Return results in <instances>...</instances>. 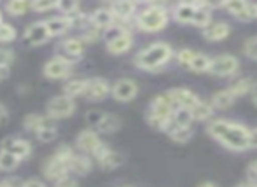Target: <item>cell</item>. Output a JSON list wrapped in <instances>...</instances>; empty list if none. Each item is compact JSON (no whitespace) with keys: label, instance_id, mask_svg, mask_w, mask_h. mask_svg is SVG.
Listing matches in <instances>:
<instances>
[{"label":"cell","instance_id":"obj_1","mask_svg":"<svg viewBox=\"0 0 257 187\" xmlns=\"http://www.w3.org/2000/svg\"><path fill=\"white\" fill-rule=\"evenodd\" d=\"M250 131L245 124L236 123V121H227V119H215L210 121L206 126V133L222 143L224 147L231 150H247L250 149Z\"/></svg>","mask_w":257,"mask_h":187},{"label":"cell","instance_id":"obj_2","mask_svg":"<svg viewBox=\"0 0 257 187\" xmlns=\"http://www.w3.org/2000/svg\"><path fill=\"white\" fill-rule=\"evenodd\" d=\"M172 58H175L172 46L166 42H153L147 48L140 49L133 58V65L140 70L146 72H158L165 67Z\"/></svg>","mask_w":257,"mask_h":187},{"label":"cell","instance_id":"obj_3","mask_svg":"<svg viewBox=\"0 0 257 187\" xmlns=\"http://www.w3.org/2000/svg\"><path fill=\"white\" fill-rule=\"evenodd\" d=\"M175 109L177 107L173 105V102L170 100V96L166 95V93L154 96L153 102L149 103V109H147V114H146L147 124H149L151 128L158 129V131H166V129L172 126Z\"/></svg>","mask_w":257,"mask_h":187},{"label":"cell","instance_id":"obj_4","mask_svg":"<svg viewBox=\"0 0 257 187\" xmlns=\"http://www.w3.org/2000/svg\"><path fill=\"white\" fill-rule=\"evenodd\" d=\"M168 21L170 13L165 6H159V4H149L142 11H139L135 18V25L139 27V30L146 32V34H156V32L165 30Z\"/></svg>","mask_w":257,"mask_h":187},{"label":"cell","instance_id":"obj_5","mask_svg":"<svg viewBox=\"0 0 257 187\" xmlns=\"http://www.w3.org/2000/svg\"><path fill=\"white\" fill-rule=\"evenodd\" d=\"M75 109H77V105H75L74 98H70L67 95H58L48 102V105H46V116L51 117L53 121L67 119V117L74 116Z\"/></svg>","mask_w":257,"mask_h":187},{"label":"cell","instance_id":"obj_6","mask_svg":"<svg viewBox=\"0 0 257 187\" xmlns=\"http://www.w3.org/2000/svg\"><path fill=\"white\" fill-rule=\"evenodd\" d=\"M84 48H86V44L81 41V37L65 39V41H61L60 46H58L56 56L74 65L82 58V55H84Z\"/></svg>","mask_w":257,"mask_h":187},{"label":"cell","instance_id":"obj_7","mask_svg":"<svg viewBox=\"0 0 257 187\" xmlns=\"http://www.w3.org/2000/svg\"><path fill=\"white\" fill-rule=\"evenodd\" d=\"M240 68V60L233 55H219L212 58L210 63L208 74L215 75V77H231L234 75Z\"/></svg>","mask_w":257,"mask_h":187},{"label":"cell","instance_id":"obj_8","mask_svg":"<svg viewBox=\"0 0 257 187\" xmlns=\"http://www.w3.org/2000/svg\"><path fill=\"white\" fill-rule=\"evenodd\" d=\"M110 95L115 102L128 103V102H132L137 95H139V84H137V81L128 79V77L117 79L115 82H112Z\"/></svg>","mask_w":257,"mask_h":187},{"label":"cell","instance_id":"obj_9","mask_svg":"<svg viewBox=\"0 0 257 187\" xmlns=\"http://www.w3.org/2000/svg\"><path fill=\"white\" fill-rule=\"evenodd\" d=\"M72 67H74L72 63L65 62L58 56H53L51 60L44 63L42 74H44L46 79H51V81H63V79L72 75Z\"/></svg>","mask_w":257,"mask_h":187},{"label":"cell","instance_id":"obj_10","mask_svg":"<svg viewBox=\"0 0 257 187\" xmlns=\"http://www.w3.org/2000/svg\"><path fill=\"white\" fill-rule=\"evenodd\" d=\"M112 91V84L103 77H91L88 81V88H86V100L89 102H102L107 98Z\"/></svg>","mask_w":257,"mask_h":187},{"label":"cell","instance_id":"obj_11","mask_svg":"<svg viewBox=\"0 0 257 187\" xmlns=\"http://www.w3.org/2000/svg\"><path fill=\"white\" fill-rule=\"evenodd\" d=\"M166 95L170 96V100H172L175 107H184V109H191V110L201 102L200 96L187 88H173L170 91H166Z\"/></svg>","mask_w":257,"mask_h":187},{"label":"cell","instance_id":"obj_12","mask_svg":"<svg viewBox=\"0 0 257 187\" xmlns=\"http://www.w3.org/2000/svg\"><path fill=\"white\" fill-rule=\"evenodd\" d=\"M102 140H100L98 131L95 129H84L77 135V140H75V145L81 150L82 154H88V156L93 157V154L98 150V147L102 145Z\"/></svg>","mask_w":257,"mask_h":187},{"label":"cell","instance_id":"obj_13","mask_svg":"<svg viewBox=\"0 0 257 187\" xmlns=\"http://www.w3.org/2000/svg\"><path fill=\"white\" fill-rule=\"evenodd\" d=\"M49 37H51V35H49L48 27H46V21H35V23H32L23 34V41L27 42L28 46H32V48L42 46L44 42H48Z\"/></svg>","mask_w":257,"mask_h":187},{"label":"cell","instance_id":"obj_14","mask_svg":"<svg viewBox=\"0 0 257 187\" xmlns=\"http://www.w3.org/2000/svg\"><path fill=\"white\" fill-rule=\"evenodd\" d=\"M0 150H6V152L13 154V156H16L18 159H27V157L32 154V145L27 142V140L7 136V138H4L2 143H0Z\"/></svg>","mask_w":257,"mask_h":187},{"label":"cell","instance_id":"obj_15","mask_svg":"<svg viewBox=\"0 0 257 187\" xmlns=\"http://www.w3.org/2000/svg\"><path fill=\"white\" fill-rule=\"evenodd\" d=\"M42 173H44V177L48 178V180H51L56 184L58 180L68 177V175H70V170H68V164H65L63 161H60L58 157L51 156L44 163V166H42Z\"/></svg>","mask_w":257,"mask_h":187},{"label":"cell","instance_id":"obj_16","mask_svg":"<svg viewBox=\"0 0 257 187\" xmlns=\"http://www.w3.org/2000/svg\"><path fill=\"white\" fill-rule=\"evenodd\" d=\"M110 11L115 18V23L126 25L128 21L135 20L137 18V4L130 2V0H121V2H114L110 6Z\"/></svg>","mask_w":257,"mask_h":187},{"label":"cell","instance_id":"obj_17","mask_svg":"<svg viewBox=\"0 0 257 187\" xmlns=\"http://www.w3.org/2000/svg\"><path fill=\"white\" fill-rule=\"evenodd\" d=\"M198 13V2H180L175 4L172 9V18L177 23L193 25L194 16Z\"/></svg>","mask_w":257,"mask_h":187},{"label":"cell","instance_id":"obj_18","mask_svg":"<svg viewBox=\"0 0 257 187\" xmlns=\"http://www.w3.org/2000/svg\"><path fill=\"white\" fill-rule=\"evenodd\" d=\"M133 46V34L132 32H124V34H121L119 37L112 39L110 42H107L105 44V48H107V51L110 53V55H124V53H128L130 49H132Z\"/></svg>","mask_w":257,"mask_h":187},{"label":"cell","instance_id":"obj_19","mask_svg":"<svg viewBox=\"0 0 257 187\" xmlns=\"http://www.w3.org/2000/svg\"><path fill=\"white\" fill-rule=\"evenodd\" d=\"M89 20H91L93 27L100 28V30H103V32L115 25V18H114V14H112L110 7H100V9L93 11V13L89 14Z\"/></svg>","mask_w":257,"mask_h":187},{"label":"cell","instance_id":"obj_20","mask_svg":"<svg viewBox=\"0 0 257 187\" xmlns=\"http://www.w3.org/2000/svg\"><path fill=\"white\" fill-rule=\"evenodd\" d=\"M231 34V27L226 21H213L208 28L203 30V37L210 42H220L224 39H227Z\"/></svg>","mask_w":257,"mask_h":187},{"label":"cell","instance_id":"obj_21","mask_svg":"<svg viewBox=\"0 0 257 187\" xmlns=\"http://www.w3.org/2000/svg\"><path fill=\"white\" fill-rule=\"evenodd\" d=\"M93 168V163H91V156L88 154H82V152H75L74 157H72L70 164H68V170L70 173L74 175H88Z\"/></svg>","mask_w":257,"mask_h":187},{"label":"cell","instance_id":"obj_22","mask_svg":"<svg viewBox=\"0 0 257 187\" xmlns=\"http://www.w3.org/2000/svg\"><path fill=\"white\" fill-rule=\"evenodd\" d=\"M46 27H48V32L51 37H60L63 35L67 30H70V25H68V20L65 16H53L46 20Z\"/></svg>","mask_w":257,"mask_h":187},{"label":"cell","instance_id":"obj_23","mask_svg":"<svg viewBox=\"0 0 257 187\" xmlns=\"http://www.w3.org/2000/svg\"><path fill=\"white\" fill-rule=\"evenodd\" d=\"M234 100H236L234 98V95L229 91V88H226V89H220V91L213 93L210 103L213 105V109L224 110V109H229V107L234 103Z\"/></svg>","mask_w":257,"mask_h":187},{"label":"cell","instance_id":"obj_24","mask_svg":"<svg viewBox=\"0 0 257 187\" xmlns=\"http://www.w3.org/2000/svg\"><path fill=\"white\" fill-rule=\"evenodd\" d=\"M255 79L252 77H241L238 79L236 82L229 86V91L234 95V98H240V96H245V95H250L254 91V86H255Z\"/></svg>","mask_w":257,"mask_h":187},{"label":"cell","instance_id":"obj_25","mask_svg":"<svg viewBox=\"0 0 257 187\" xmlns=\"http://www.w3.org/2000/svg\"><path fill=\"white\" fill-rule=\"evenodd\" d=\"M89 79H70L63 84V95L75 98V96H84L86 88H88Z\"/></svg>","mask_w":257,"mask_h":187},{"label":"cell","instance_id":"obj_26","mask_svg":"<svg viewBox=\"0 0 257 187\" xmlns=\"http://www.w3.org/2000/svg\"><path fill=\"white\" fill-rule=\"evenodd\" d=\"M49 124H53L51 117L41 116V114H28V116L23 119L25 129H28V131H34V133H37L39 129H42L44 126H49Z\"/></svg>","mask_w":257,"mask_h":187},{"label":"cell","instance_id":"obj_27","mask_svg":"<svg viewBox=\"0 0 257 187\" xmlns=\"http://www.w3.org/2000/svg\"><path fill=\"white\" fill-rule=\"evenodd\" d=\"M166 133H168V136L173 140V142L177 143H186L191 140V136H193L194 129L193 126H189V128H182V126H175L172 124L168 129H166Z\"/></svg>","mask_w":257,"mask_h":187},{"label":"cell","instance_id":"obj_28","mask_svg":"<svg viewBox=\"0 0 257 187\" xmlns=\"http://www.w3.org/2000/svg\"><path fill=\"white\" fill-rule=\"evenodd\" d=\"M122 156L119 152H115V150H108L107 154L102 157V159H98L96 163H98V166L102 168V170H115V168H119L122 164Z\"/></svg>","mask_w":257,"mask_h":187},{"label":"cell","instance_id":"obj_29","mask_svg":"<svg viewBox=\"0 0 257 187\" xmlns=\"http://www.w3.org/2000/svg\"><path fill=\"white\" fill-rule=\"evenodd\" d=\"M194 121L193 110L191 109H184V107H177L175 112H173V119L172 124L175 126H182V128H189Z\"/></svg>","mask_w":257,"mask_h":187},{"label":"cell","instance_id":"obj_30","mask_svg":"<svg viewBox=\"0 0 257 187\" xmlns=\"http://www.w3.org/2000/svg\"><path fill=\"white\" fill-rule=\"evenodd\" d=\"M121 128V121H119L117 116L114 114H105L103 121L98 124L96 131L98 133H103V135H110V133H115L117 129Z\"/></svg>","mask_w":257,"mask_h":187},{"label":"cell","instance_id":"obj_31","mask_svg":"<svg viewBox=\"0 0 257 187\" xmlns=\"http://www.w3.org/2000/svg\"><path fill=\"white\" fill-rule=\"evenodd\" d=\"M210 63H212V58L205 53H196V56L193 58V62L189 65V70L194 72V74H205V72L210 70Z\"/></svg>","mask_w":257,"mask_h":187},{"label":"cell","instance_id":"obj_32","mask_svg":"<svg viewBox=\"0 0 257 187\" xmlns=\"http://www.w3.org/2000/svg\"><path fill=\"white\" fill-rule=\"evenodd\" d=\"M6 11L11 16H21V14L32 11V2H27V0H11V2L6 4Z\"/></svg>","mask_w":257,"mask_h":187},{"label":"cell","instance_id":"obj_33","mask_svg":"<svg viewBox=\"0 0 257 187\" xmlns=\"http://www.w3.org/2000/svg\"><path fill=\"white\" fill-rule=\"evenodd\" d=\"M213 105L210 102H205L201 100L196 107L193 109V116H194V121H208L210 117L213 116Z\"/></svg>","mask_w":257,"mask_h":187},{"label":"cell","instance_id":"obj_34","mask_svg":"<svg viewBox=\"0 0 257 187\" xmlns=\"http://www.w3.org/2000/svg\"><path fill=\"white\" fill-rule=\"evenodd\" d=\"M100 39H103V30L93 27L91 23H89L81 34V41L84 42V44H93V42H98Z\"/></svg>","mask_w":257,"mask_h":187},{"label":"cell","instance_id":"obj_35","mask_svg":"<svg viewBox=\"0 0 257 187\" xmlns=\"http://www.w3.org/2000/svg\"><path fill=\"white\" fill-rule=\"evenodd\" d=\"M21 159H18L16 156L6 152V150H0V171H13L18 168Z\"/></svg>","mask_w":257,"mask_h":187},{"label":"cell","instance_id":"obj_36","mask_svg":"<svg viewBox=\"0 0 257 187\" xmlns=\"http://www.w3.org/2000/svg\"><path fill=\"white\" fill-rule=\"evenodd\" d=\"M56 9L61 13V16L68 18V16H72V14L79 13V4L72 2V0H60V2L56 4Z\"/></svg>","mask_w":257,"mask_h":187},{"label":"cell","instance_id":"obj_37","mask_svg":"<svg viewBox=\"0 0 257 187\" xmlns=\"http://www.w3.org/2000/svg\"><path fill=\"white\" fill-rule=\"evenodd\" d=\"M16 28L13 27L11 23H0V42L2 44H7V42H13L16 39Z\"/></svg>","mask_w":257,"mask_h":187},{"label":"cell","instance_id":"obj_38","mask_svg":"<svg viewBox=\"0 0 257 187\" xmlns=\"http://www.w3.org/2000/svg\"><path fill=\"white\" fill-rule=\"evenodd\" d=\"M247 4L248 2H243V0H227V2L222 4V7L229 14H233L234 18H238L241 13H243V9L247 7Z\"/></svg>","mask_w":257,"mask_h":187},{"label":"cell","instance_id":"obj_39","mask_svg":"<svg viewBox=\"0 0 257 187\" xmlns=\"http://www.w3.org/2000/svg\"><path fill=\"white\" fill-rule=\"evenodd\" d=\"M74 149H72L70 145H67V143H63V145H60L56 150H54V154L53 156L54 157H58L60 161H63L65 164H70V161H72V157H74Z\"/></svg>","mask_w":257,"mask_h":187},{"label":"cell","instance_id":"obj_40","mask_svg":"<svg viewBox=\"0 0 257 187\" xmlns=\"http://www.w3.org/2000/svg\"><path fill=\"white\" fill-rule=\"evenodd\" d=\"M58 131H56V126L54 124H49V126H44L42 129H39L37 133H35V136H37V140H41V142H53L54 138H56Z\"/></svg>","mask_w":257,"mask_h":187},{"label":"cell","instance_id":"obj_41","mask_svg":"<svg viewBox=\"0 0 257 187\" xmlns=\"http://www.w3.org/2000/svg\"><path fill=\"white\" fill-rule=\"evenodd\" d=\"M196 56V51H193V49L186 48V49H180L179 53H175V60L179 65H182V67H187L189 68L191 62H193V58Z\"/></svg>","mask_w":257,"mask_h":187},{"label":"cell","instance_id":"obj_42","mask_svg":"<svg viewBox=\"0 0 257 187\" xmlns=\"http://www.w3.org/2000/svg\"><path fill=\"white\" fill-rule=\"evenodd\" d=\"M103 110H89V112H86V123H88V126H91V128H98V124L103 121L105 117Z\"/></svg>","mask_w":257,"mask_h":187},{"label":"cell","instance_id":"obj_43","mask_svg":"<svg viewBox=\"0 0 257 187\" xmlns=\"http://www.w3.org/2000/svg\"><path fill=\"white\" fill-rule=\"evenodd\" d=\"M257 18V4H247V7L243 9V13L236 18V20L243 21V23H248V21H254Z\"/></svg>","mask_w":257,"mask_h":187},{"label":"cell","instance_id":"obj_44","mask_svg":"<svg viewBox=\"0 0 257 187\" xmlns=\"http://www.w3.org/2000/svg\"><path fill=\"white\" fill-rule=\"evenodd\" d=\"M56 4L58 2H51V0H35V2H32V11H35V13H48V11L56 9Z\"/></svg>","mask_w":257,"mask_h":187},{"label":"cell","instance_id":"obj_45","mask_svg":"<svg viewBox=\"0 0 257 187\" xmlns=\"http://www.w3.org/2000/svg\"><path fill=\"white\" fill-rule=\"evenodd\" d=\"M14 62V51L9 48H0V68H9Z\"/></svg>","mask_w":257,"mask_h":187},{"label":"cell","instance_id":"obj_46","mask_svg":"<svg viewBox=\"0 0 257 187\" xmlns=\"http://www.w3.org/2000/svg\"><path fill=\"white\" fill-rule=\"evenodd\" d=\"M243 53H245V56H248V58H252L257 62V37H250L245 41Z\"/></svg>","mask_w":257,"mask_h":187},{"label":"cell","instance_id":"obj_47","mask_svg":"<svg viewBox=\"0 0 257 187\" xmlns=\"http://www.w3.org/2000/svg\"><path fill=\"white\" fill-rule=\"evenodd\" d=\"M25 182L18 177H11V178H4L0 180V187H23Z\"/></svg>","mask_w":257,"mask_h":187},{"label":"cell","instance_id":"obj_48","mask_svg":"<svg viewBox=\"0 0 257 187\" xmlns=\"http://www.w3.org/2000/svg\"><path fill=\"white\" fill-rule=\"evenodd\" d=\"M54 187H79L77 184V180H75L74 177H65V178H61V180H58L56 184H54Z\"/></svg>","mask_w":257,"mask_h":187},{"label":"cell","instance_id":"obj_49","mask_svg":"<svg viewBox=\"0 0 257 187\" xmlns=\"http://www.w3.org/2000/svg\"><path fill=\"white\" fill-rule=\"evenodd\" d=\"M247 175H248V180H252V182H255V184H257V161H252V163L248 164Z\"/></svg>","mask_w":257,"mask_h":187},{"label":"cell","instance_id":"obj_50","mask_svg":"<svg viewBox=\"0 0 257 187\" xmlns=\"http://www.w3.org/2000/svg\"><path fill=\"white\" fill-rule=\"evenodd\" d=\"M23 187H48L44 182H41L39 178H30V180H25Z\"/></svg>","mask_w":257,"mask_h":187},{"label":"cell","instance_id":"obj_51","mask_svg":"<svg viewBox=\"0 0 257 187\" xmlns=\"http://www.w3.org/2000/svg\"><path fill=\"white\" fill-rule=\"evenodd\" d=\"M250 149H257V128L250 131Z\"/></svg>","mask_w":257,"mask_h":187},{"label":"cell","instance_id":"obj_52","mask_svg":"<svg viewBox=\"0 0 257 187\" xmlns=\"http://www.w3.org/2000/svg\"><path fill=\"white\" fill-rule=\"evenodd\" d=\"M7 119V109H6V105H2V103H0V123H2V121H6Z\"/></svg>","mask_w":257,"mask_h":187},{"label":"cell","instance_id":"obj_53","mask_svg":"<svg viewBox=\"0 0 257 187\" xmlns=\"http://www.w3.org/2000/svg\"><path fill=\"white\" fill-rule=\"evenodd\" d=\"M236 187H257V184L252 180H245V182H241V184H238Z\"/></svg>","mask_w":257,"mask_h":187},{"label":"cell","instance_id":"obj_54","mask_svg":"<svg viewBox=\"0 0 257 187\" xmlns=\"http://www.w3.org/2000/svg\"><path fill=\"white\" fill-rule=\"evenodd\" d=\"M250 100H252V103H254V105L257 107V93L255 91L250 93Z\"/></svg>","mask_w":257,"mask_h":187},{"label":"cell","instance_id":"obj_55","mask_svg":"<svg viewBox=\"0 0 257 187\" xmlns=\"http://www.w3.org/2000/svg\"><path fill=\"white\" fill-rule=\"evenodd\" d=\"M198 187H217L215 184H212V182H203V184H200Z\"/></svg>","mask_w":257,"mask_h":187},{"label":"cell","instance_id":"obj_56","mask_svg":"<svg viewBox=\"0 0 257 187\" xmlns=\"http://www.w3.org/2000/svg\"><path fill=\"white\" fill-rule=\"evenodd\" d=\"M254 91L257 93V82H255V86H254Z\"/></svg>","mask_w":257,"mask_h":187},{"label":"cell","instance_id":"obj_57","mask_svg":"<svg viewBox=\"0 0 257 187\" xmlns=\"http://www.w3.org/2000/svg\"><path fill=\"white\" fill-rule=\"evenodd\" d=\"M0 23H4V21H2V13H0Z\"/></svg>","mask_w":257,"mask_h":187},{"label":"cell","instance_id":"obj_58","mask_svg":"<svg viewBox=\"0 0 257 187\" xmlns=\"http://www.w3.org/2000/svg\"><path fill=\"white\" fill-rule=\"evenodd\" d=\"M121 187H132V185H121Z\"/></svg>","mask_w":257,"mask_h":187}]
</instances>
